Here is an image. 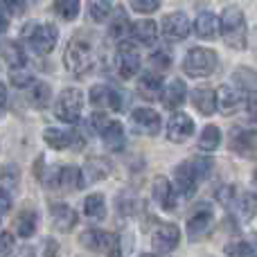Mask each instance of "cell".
<instances>
[{
	"instance_id": "1",
	"label": "cell",
	"mask_w": 257,
	"mask_h": 257,
	"mask_svg": "<svg viewBox=\"0 0 257 257\" xmlns=\"http://www.w3.org/2000/svg\"><path fill=\"white\" fill-rule=\"evenodd\" d=\"M210 169H212V158L210 156H196V158L181 163L176 167V172H174L176 190L185 196L194 194L196 187L201 185V181L210 174Z\"/></svg>"
},
{
	"instance_id": "2",
	"label": "cell",
	"mask_w": 257,
	"mask_h": 257,
	"mask_svg": "<svg viewBox=\"0 0 257 257\" xmlns=\"http://www.w3.org/2000/svg\"><path fill=\"white\" fill-rule=\"evenodd\" d=\"M219 32L223 43L232 50L246 48V16L239 7H226L219 18Z\"/></svg>"
},
{
	"instance_id": "3",
	"label": "cell",
	"mask_w": 257,
	"mask_h": 257,
	"mask_svg": "<svg viewBox=\"0 0 257 257\" xmlns=\"http://www.w3.org/2000/svg\"><path fill=\"white\" fill-rule=\"evenodd\" d=\"M63 63H66L68 72H72L75 77H81V75H86V72H90L93 66H95L93 43L86 41V39L75 36V39L68 43L66 52H63Z\"/></svg>"
},
{
	"instance_id": "4",
	"label": "cell",
	"mask_w": 257,
	"mask_h": 257,
	"mask_svg": "<svg viewBox=\"0 0 257 257\" xmlns=\"http://www.w3.org/2000/svg\"><path fill=\"white\" fill-rule=\"evenodd\" d=\"M219 68V57L214 50L210 48H192L183 59V72L194 79H203V77L214 75Z\"/></svg>"
},
{
	"instance_id": "5",
	"label": "cell",
	"mask_w": 257,
	"mask_h": 257,
	"mask_svg": "<svg viewBox=\"0 0 257 257\" xmlns=\"http://www.w3.org/2000/svg\"><path fill=\"white\" fill-rule=\"evenodd\" d=\"M23 39L30 43V48L34 50L36 54L45 57L50 54L54 48H57V41H59V30L52 25V23H30V25L23 27Z\"/></svg>"
},
{
	"instance_id": "6",
	"label": "cell",
	"mask_w": 257,
	"mask_h": 257,
	"mask_svg": "<svg viewBox=\"0 0 257 257\" xmlns=\"http://www.w3.org/2000/svg\"><path fill=\"white\" fill-rule=\"evenodd\" d=\"M45 174V185L52 192H77L84 187V174L75 165H57Z\"/></svg>"
},
{
	"instance_id": "7",
	"label": "cell",
	"mask_w": 257,
	"mask_h": 257,
	"mask_svg": "<svg viewBox=\"0 0 257 257\" xmlns=\"http://www.w3.org/2000/svg\"><path fill=\"white\" fill-rule=\"evenodd\" d=\"M84 111V93L79 88H66L54 104V115L63 124H77Z\"/></svg>"
},
{
	"instance_id": "8",
	"label": "cell",
	"mask_w": 257,
	"mask_h": 257,
	"mask_svg": "<svg viewBox=\"0 0 257 257\" xmlns=\"http://www.w3.org/2000/svg\"><path fill=\"white\" fill-rule=\"evenodd\" d=\"M93 126H95V131L99 133V138L104 140L106 149L120 151L122 147H124V142H126L124 126H122L117 120H111V117L102 115V113H95L93 115Z\"/></svg>"
},
{
	"instance_id": "9",
	"label": "cell",
	"mask_w": 257,
	"mask_h": 257,
	"mask_svg": "<svg viewBox=\"0 0 257 257\" xmlns=\"http://www.w3.org/2000/svg\"><path fill=\"white\" fill-rule=\"evenodd\" d=\"M79 241L90 253H104V255H115L117 246H120V237L106 230H86L79 237Z\"/></svg>"
},
{
	"instance_id": "10",
	"label": "cell",
	"mask_w": 257,
	"mask_h": 257,
	"mask_svg": "<svg viewBox=\"0 0 257 257\" xmlns=\"http://www.w3.org/2000/svg\"><path fill=\"white\" fill-rule=\"evenodd\" d=\"M115 68L122 79H131V77L138 75V70H140V52H138V48L133 43L122 41V43L117 45Z\"/></svg>"
},
{
	"instance_id": "11",
	"label": "cell",
	"mask_w": 257,
	"mask_h": 257,
	"mask_svg": "<svg viewBox=\"0 0 257 257\" xmlns=\"http://www.w3.org/2000/svg\"><path fill=\"white\" fill-rule=\"evenodd\" d=\"M178 241H181V230L176 223H158V228L151 235V246L158 255H167L176 250Z\"/></svg>"
},
{
	"instance_id": "12",
	"label": "cell",
	"mask_w": 257,
	"mask_h": 257,
	"mask_svg": "<svg viewBox=\"0 0 257 257\" xmlns=\"http://www.w3.org/2000/svg\"><path fill=\"white\" fill-rule=\"evenodd\" d=\"M131 126L136 133H140V136H158L160 126H163V120H160V115L154 111V108H136V111L131 113Z\"/></svg>"
},
{
	"instance_id": "13",
	"label": "cell",
	"mask_w": 257,
	"mask_h": 257,
	"mask_svg": "<svg viewBox=\"0 0 257 257\" xmlns=\"http://www.w3.org/2000/svg\"><path fill=\"white\" fill-rule=\"evenodd\" d=\"M244 104H246L244 90L237 88L235 84H223L221 88L217 90V108L223 113V115H232V113H237Z\"/></svg>"
},
{
	"instance_id": "14",
	"label": "cell",
	"mask_w": 257,
	"mask_h": 257,
	"mask_svg": "<svg viewBox=\"0 0 257 257\" xmlns=\"http://www.w3.org/2000/svg\"><path fill=\"white\" fill-rule=\"evenodd\" d=\"M212 221H214V214L208 205H199V208L192 212V217L187 219V235L190 239H203L205 235L210 232L212 228Z\"/></svg>"
},
{
	"instance_id": "15",
	"label": "cell",
	"mask_w": 257,
	"mask_h": 257,
	"mask_svg": "<svg viewBox=\"0 0 257 257\" xmlns=\"http://www.w3.org/2000/svg\"><path fill=\"white\" fill-rule=\"evenodd\" d=\"M165 131H167V140L169 142L181 145V142H185L187 138L194 133V122H192V117L185 115V113H174V115L167 120Z\"/></svg>"
},
{
	"instance_id": "16",
	"label": "cell",
	"mask_w": 257,
	"mask_h": 257,
	"mask_svg": "<svg viewBox=\"0 0 257 257\" xmlns=\"http://www.w3.org/2000/svg\"><path fill=\"white\" fill-rule=\"evenodd\" d=\"M190 30H192V23H190V18H187L183 12L167 14V16L163 18V34L167 36L169 41H183V39H187Z\"/></svg>"
},
{
	"instance_id": "17",
	"label": "cell",
	"mask_w": 257,
	"mask_h": 257,
	"mask_svg": "<svg viewBox=\"0 0 257 257\" xmlns=\"http://www.w3.org/2000/svg\"><path fill=\"white\" fill-rule=\"evenodd\" d=\"M43 140L48 147L52 149H68L77 142L79 145V133L70 131V128H57V126H50L43 131Z\"/></svg>"
},
{
	"instance_id": "18",
	"label": "cell",
	"mask_w": 257,
	"mask_h": 257,
	"mask_svg": "<svg viewBox=\"0 0 257 257\" xmlns=\"http://www.w3.org/2000/svg\"><path fill=\"white\" fill-rule=\"evenodd\" d=\"M185 97H187V86H185V81H183V79H172L163 88V93H160L163 106L169 108V111L183 106V104H185Z\"/></svg>"
},
{
	"instance_id": "19",
	"label": "cell",
	"mask_w": 257,
	"mask_h": 257,
	"mask_svg": "<svg viewBox=\"0 0 257 257\" xmlns=\"http://www.w3.org/2000/svg\"><path fill=\"white\" fill-rule=\"evenodd\" d=\"M232 151L239 154L241 158L257 160V128L237 133V138L232 140Z\"/></svg>"
},
{
	"instance_id": "20",
	"label": "cell",
	"mask_w": 257,
	"mask_h": 257,
	"mask_svg": "<svg viewBox=\"0 0 257 257\" xmlns=\"http://www.w3.org/2000/svg\"><path fill=\"white\" fill-rule=\"evenodd\" d=\"M154 199H156V203L163 210H167V212H172V210L176 208V192H174L172 183L165 176H158L154 181Z\"/></svg>"
},
{
	"instance_id": "21",
	"label": "cell",
	"mask_w": 257,
	"mask_h": 257,
	"mask_svg": "<svg viewBox=\"0 0 257 257\" xmlns=\"http://www.w3.org/2000/svg\"><path fill=\"white\" fill-rule=\"evenodd\" d=\"M190 99L201 115H212V113L217 111V93H214L212 88H205V86L194 88L190 95Z\"/></svg>"
},
{
	"instance_id": "22",
	"label": "cell",
	"mask_w": 257,
	"mask_h": 257,
	"mask_svg": "<svg viewBox=\"0 0 257 257\" xmlns=\"http://www.w3.org/2000/svg\"><path fill=\"white\" fill-rule=\"evenodd\" d=\"M52 226L59 232H70L77 226V212L66 203H54L52 205Z\"/></svg>"
},
{
	"instance_id": "23",
	"label": "cell",
	"mask_w": 257,
	"mask_h": 257,
	"mask_svg": "<svg viewBox=\"0 0 257 257\" xmlns=\"http://www.w3.org/2000/svg\"><path fill=\"white\" fill-rule=\"evenodd\" d=\"M138 93L145 99H156L163 93V77L158 72H147L138 79Z\"/></svg>"
},
{
	"instance_id": "24",
	"label": "cell",
	"mask_w": 257,
	"mask_h": 257,
	"mask_svg": "<svg viewBox=\"0 0 257 257\" xmlns=\"http://www.w3.org/2000/svg\"><path fill=\"white\" fill-rule=\"evenodd\" d=\"M194 32L199 39H214L219 34V18L212 12H201L194 21Z\"/></svg>"
},
{
	"instance_id": "25",
	"label": "cell",
	"mask_w": 257,
	"mask_h": 257,
	"mask_svg": "<svg viewBox=\"0 0 257 257\" xmlns=\"http://www.w3.org/2000/svg\"><path fill=\"white\" fill-rule=\"evenodd\" d=\"M131 36L142 45H154L156 41H158V25H156L154 21H149V18L138 21V23H133V27H131Z\"/></svg>"
},
{
	"instance_id": "26",
	"label": "cell",
	"mask_w": 257,
	"mask_h": 257,
	"mask_svg": "<svg viewBox=\"0 0 257 257\" xmlns=\"http://www.w3.org/2000/svg\"><path fill=\"white\" fill-rule=\"evenodd\" d=\"M0 54H3V59L7 61L9 68H23V66H27L25 50H23L21 43H16V41H3V43H0Z\"/></svg>"
},
{
	"instance_id": "27",
	"label": "cell",
	"mask_w": 257,
	"mask_h": 257,
	"mask_svg": "<svg viewBox=\"0 0 257 257\" xmlns=\"http://www.w3.org/2000/svg\"><path fill=\"white\" fill-rule=\"evenodd\" d=\"M81 174H84V183H97L111 174V165L104 158H90L88 163L84 165Z\"/></svg>"
},
{
	"instance_id": "28",
	"label": "cell",
	"mask_w": 257,
	"mask_h": 257,
	"mask_svg": "<svg viewBox=\"0 0 257 257\" xmlns=\"http://www.w3.org/2000/svg\"><path fill=\"white\" fill-rule=\"evenodd\" d=\"M228 257H257V237H241L226 246Z\"/></svg>"
},
{
	"instance_id": "29",
	"label": "cell",
	"mask_w": 257,
	"mask_h": 257,
	"mask_svg": "<svg viewBox=\"0 0 257 257\" xmlns=\"http://www.w3.org/2000/svg\"><path fill=\"white\" fill-rule=\"evenodd\" d=\"M36 226H39V217H36L34 210H23V212L16 217V223H14V228H16V235L23 237V239H27V237L34 235Z\"/></svg>"
},
{
	"instance_id": "30",
	"label": "cell",
	"mask_w": 257,
	"mask_h": 257,
	"mask_svg": "<svg viewBox=\"0 0 257 257\" xmlns=\"http://www.w3.org/2000/svg\"><path fill=\"white\" fill-rule=\"evenodd\" d=\"M50 95H52V90H50L48 84H43V81H34V84H30L27 102H30V106H34V108H45L50 104Z\"/></svg>"
},
{
	"instance_id": "31",
	"label": "cell",
	"mask_w": 257,
	"mask_h": 257,
	"mask_svg": "<svg viewBox=\"0 0 257 257\" xmlns=\"http://www.w3.org/2000/svg\"><path fill=\"white\" fill-rule=\"evenodd\" d=\"M84 214L90 221H102L106 217V201L102 194H90L84 201Z\"/></svg>"
},
{
	"instance_id": "32",
	"label": "cell",
	"mask_w": 257,
	"mask_h": 257,
	"mask_svg": "<svg viewBox=\"0 0 257 257\" xmlns=\"http://www.w3.org/2000/svg\"><path fill=\"white\" fill-rule=\"evenodd\" d=\"M235 210L239 212V217L241 219H253L255 214H257V194H253V192H244V194H239L235 199Z\"/></svg>"
},
{
	"instance_id": "33",
	"label": "cell",
	"mask_w": 257,
	"mask_h": 257,
	"mask_svg": "<svg viewBox=\"0 0 257 257\" xmlns=\"http://www.w3.org/2000/svg\"><path fill=\"white\" fill-rule=\"evenodd\" d=\"M232 84L237 86V88H241L244 93H248V90H257V72L250 70V68H237L235 75H232Z\"/></svg>"
},
{
	"instance_id": "34",
	"label": "cell",
	"mask_w": 257,
	"mask_h": 257,
	"mask_svg": "<svg viewBox=\"0 0 257 257\" xmlns=\"http://www.w3.org/2000/svg\"><path fill=\"white\" fill-rule=\"evenodd\" d=\"M219 145H221V131H219V126L208 124V126L203 128V131H201L199 149H201V151H214Z\"/></svg>"
},
{
	"instance_id": "35",
	"label": "cell",
	"mask_w": 257,
	"mask_h": 257,
	"mask_svg": "<svg viewBox=\"0 0 257 257\" xmlns=\"http://www.w3.org/2000/svg\"><path fill=\"white\" fill-rule=\"evenodd\" d=\"M54 12L63 21H75L81 12V3L79 0H54Z\"/></svg>"
},
{
	"instance_id": "36",
	"label": "cell",
	"mask_w": 257,
	"mask_h": 257,
	"mask_svg": "<svg viewBox=\"0 0 257 257\" xmlns=\"http://www.w3.org/2000/svg\"><path fill=\"white\" fill-rule=\"evenodd\" d=\"M131 23H128V18H126V14L122 12H117L115 14V18H113V23H111V36L113 39H120V41H124L128 34H131Z\"/></svg>"
},
{
	"instance_id": "37",
	"label": "cell",
	"mask_w": 257,
	"mask_h": 257,
	"mask_svg": "<svg viewBox=\"0 0 257 257\" xmlns=\"http://www.w3.org/2000/svg\"><path fill=\"white\" fill-rule=\"evenodd\" d=\"M88 14L95 23H102L111 14V0H88Z\"/></svg>"
},
{
	"instance_id": "38",
	"label": "cell",
	"mask_w": 257,
	"mask_h": 257,
	"mask_svg": "<svg viewBox=\"0 0 257 257\" xmlns=\"http://www.w3.org/2000/svg\"><path fill=\"white\" fill-rule=\"evenodd\" d=\"M111 95H113L111 86L97 84L90 88V102H93L95 106H108V104H111Z\"/></svg>"
},
{
	"instance_id": "39",
	"label": "cell",
	"mask_w": 257,
	"mask_h": 257,
	"mask_svg": "<svg viewBox=\"0 0 257 257\" xmlns=\"http://www.w3.org/2000/svg\"><path fill=\"white\" fill-rule=\"evenodd\" d=\"M12 84L16 86V88H25V86L32 84V72L27 70L25 66L23 68H12Z\"/></svg>"
},
{
	"instance_id": "40",
	"label": "cell",
	"mask_w": 257,
	"mask_h": 257,
	"mask_svg": "<svg viewBox=\"0 0 257 257\" xmlns=\"http://www.w3.org/2000/svg\"><path fill=\"white\" fill-rule=\"evenodd\" d=\"M128 5L138 14H154L163 5V0H128Z\"/></svg>"
},
{
	"instance_id": "41",
	"label": "cell",
	"mask_w": 257,
	"mask_h": 257,
	"mask_svg": "<svg viewBox=\"0 0 257 257\" xmlns=\"http://www.w3.org/2000/svg\"><path fill=\"white\" fill-rule=\"evenodd\" d=\"M115 205H117V212L133 214L136 212V208H138V201L133 199V196H128V194H122V196H117L115 199Z\"/></svg>"
},
{
	"instance_id": "42",
	"label": "cell",
	"mask_w": 257,
	"mask_h": 257,
	"mask_svg": "<svg viewBox=\"0 0 257 257\" xmlns=\"http://www.w3.org/2000/svg\"><path fill=\"white\" fill-rule=\"evenodd\" d=\"M0 5H3V9L7 14H12V16H21L27 7V0H0Z\"/></svg>"
},
{
	"instance_id": "43",
	"label": "cell",
	"mask_w": 257,
	"mask_h": 257,
	"mask_svg": "<svg viewBox=\"0 0 257 257\" xmlns=\"http://www.w3.org/2000/svg\"><path fill=\"white\" fill-rule=\"evenodd\" d=\"M14 250V237L12 232H0V257H9Z\"/></svg>"
},
{
	"instance_id": "44",
	"label": "cell",
	"mask_w": 257,
	"mask_h": 257,
	"mask_svg": "<svg viewBox=\"0 0 257 257\" xmlns=\"http://www.w3.org/2000/svg\"><path fill=\"white\" fill-rule=\"evenodd\" d=\"M235 190H237L235 185H226V187H221V190H219V194H217V199L221 201L223 205H230V203H235V199H237Z\"/></svg>"
},
{
	"instance_id": "45",
	"label": "cell",
	"mask_w": 257,
	"mask_h": 257,
	"mask_svg": "<svg viewBox=\"0 0 257 257\" xmlns=\"http://www.w3.org/2000/svg\"><path fill=\"white\" fill-rule=\"evenodd\" d=\"M149 63L154 68H158V70H167V68H169V57L165 52H154L149 57Z\"/></svg>"
},
{
	"instance_id": "46",
	"label": "cell",
	"mask_w": 257,
	"mask_h": 257,
	"mask_svg": "<svg viewBox=\"0 0 257 257\" xmlns=\"http://www.w3.org/2000/svg\"><path fill=\"white\" fill-rule=\"evenodd\" d=\"M9 210H12V196H9L7 190H3V187H0V217H3V214H7Z\"/></svg>"
},
{
	"instance_id": "47",
	"label": "cell",
	"mask_w": 257,
	"mask_h": 257,
	"mask_svg": "<svg viewBox=\"0 0 257 257\" xmlns=\"http://www.w3.org/2000/svg\"><path fill=\"white\" fill-rule=\"evenodd\" d=\"M246 111H248V117L253 122H257V90L246 99Z\"/></svg>"
},
{
	"instance_id": "48",
	"label": "cell",
	"mask_w": 257,
	"mask_h": 257,
	"mask_svg": "<svg viewBox=\"0 0 257 257\" xmlns=\"http://www.w3.org/2000/svg\"><path fill=\"white\" fill-rule=\"evenodd\" d=\"M57 250H59V246H57V241H54V239L45 241V257H54V255H57Z\"/></svg>"
},
{
	"instance_id": "49",
	"label": "cell",
	"mask_w": 257,
	"mask_h": 257,
	"mask_svg": "<svg viewBox=\"0 0 257 257\" xmlns=\"http://www.w3.org/2000/svg\"><path fill=\"white\" fill-rule=\"evenodd\" d=\"M14 257H36V253H34V248H32V246H23V248L16 250V255H14Z\"/></svg>"
},
{
	"instance_id": "50",
	"label": "cell",
	"mask_w": 257,
	"mask_h": 257,
	"mask_svg": "<svg viewBox=\"0 0 257 257\" xmlns=\"http://www.w3.org/2000/svg\"><path fill=\"white\" fill-rule=\"evenodd\" d=\"M5 106H7V86L0 84V111H5Z\"/></svg>"
},
{
	"instance_id": "51",
	"label": "cell",
	"mask_w": 257,
	"mask_h": 257,
	"mask_svg": "<svg viewBox=\"0 0 257 257\" xmlns=\"http://www.w3.org/2000/svg\"><path fill=\"white\" fill-rule=\"evenodd\" d=\"M7 25H9V23H7V16H5V14L0 12V34H3V32L7 30Z\"/></svg>"
},
{
	"instance_id": "52",
	"label": "cell",
	"mask_w": 257,
	"mask_h": 257,
	"mask_svg": "<svg viewBox=\"0 0 257 257\" xmlns=\"http://www.w3.org/2000/svg\"><path fill=\"white\" fill-rule=\"evenodd\" d=\"M142 257H160L158 253H154V255H142Z\"/></svg>"
},
{
	"instance_id": "53",
	"label": "cell",
	"mask_w": 257,
	"mask_h": 257,
	"mask_svg": "<svg viewBox=\"0 0 257 257\" xmlns=\"http://www.w3.org/2000/svg\"><path fill=\"white\" fill-rule=\"evenodd\" d=\"M253 181H255V187H257V172H255V178H253Z\"/></svg>"
}]
</instances>
